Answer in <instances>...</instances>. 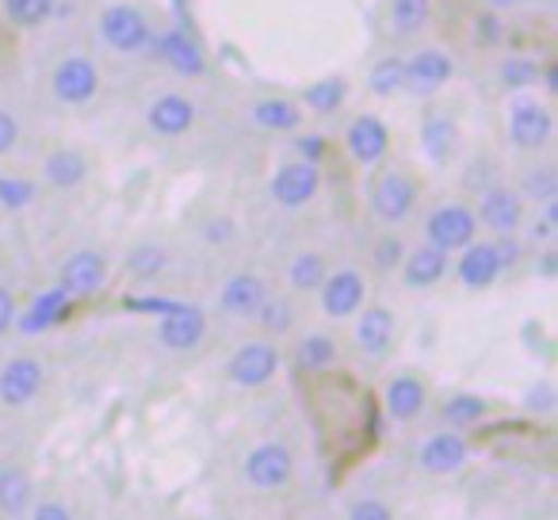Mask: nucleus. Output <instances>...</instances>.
<instances>
[{"mask_svg": "<svg viewBox=\"0 0 558 520\" xmlns=\"http://www.w3.org/2000/svg\"><path fill=\"white\" fill-rule=\"evenodd\" d=\"M279 375V349L268 337H248L226 360V379L241 390H260Z\"/></svg>", "mask_w": 558, "mask_h": 520, "instance_id": "obj_1", "label": "nucleus"}, {"mask_svg": "<svg viewBox=\"0 0 558 520\" xmlns=\"http://www.w3.org/2000/svg\"><path fill=\"white\" fill-rule=\"evenodd\" d=\"M295 479V451L279 440L256 444L245 456V482L260 494H276V489H288Z\"/></svg>", "mask_w": 558, "mask_h": 520, "instance_id": "obj_2", "label": "nucleus"}, {"mask_svg": "<svg viewBox=\"0 0 558 520\" xmlns=\"http://www.w3.org/2000/svg\"><path fill=\"white\" fill-rule=\"evenodd\" d=\"M555 138V116L547 111V104H539L535 96H517L509 108V142L520 154H535V149L550 146Z\"/></svg>", "mask_w": 558, "mask_h": 520, "instance_id": "obj_3", "label": "nucleus"}, {"mask_svg": "<svg viewBox=\"0 0 558 520\" xmlns=\"http://www.w3.org/2000/svg\"><path fill=\"white\" fill-rule=\"evenodd\" d=\"M478 238V218L466 203H440V207L428 210L425 218V241L444 253H456V249H466Z\"/></svg>", "mask_w": 558, "mask_h": 520, "instance_id": "obj_4", "label": "nucleus"}, {"mask_svg": "<svg viewBox=\"0 0 558 520\" xmlns=\"http://www.w3.org/2000/svg\"><path fill=\"white\" fill-rule=\"evenodd\" d=\"M100 39L108 43L116 55H142L154 43V27L131 4H108L100 16Z\"/></svg>", "mask_w": 558, "mask_h": 520, "instance_id": "obj_5", "label": "nucleus"}, {"mask_svg": "<svg viewBox=\"0 0 558 520\" xmlns=\"http://www.w3.org/2000/svg\"><path fill=\"white\" fill-rule=\"evenodd\" d=\"M50 93H54L58 104L65 108H85V104L96 100L100 93V70H96L93 58L85 55H70L54 65V77H50Z\"/></svg>", "mask_w": 558, "mask_h": 520, "instance_id": "obj_6", "label": "nucleus"}, {"mask_svg": "<svg viewBox=\"0 0 558 520\" xmlns=\"http://www.w3.org/2000/svg\"><path fill=\"white\" fill-rule=\"evenodd\" d=\"M413 207H417V184H413L410 172L387 169L372 184V215L383 226H402L413 215Z\"/></svg>", "mask_w": 558, "mask_h": 520, "instance_id": "obj_7", "label": "nucleus"}, {"mask_svg": "<svg viewBox=\"0 0 558 520\" xmlns=\"http://www.w3.org/2000/svg\"><path fill=\"white\" fill-rule=\"evenodd\" d=\"M471 210L478 218V226H486L497 238H517L520 226H524V199L517 195V188H505V184L482 188L478 207Z\"/></svg>", "mask_w": 558, "mask_h": 520, "instance_id": "obj_8", "label": "nucleus"}, {"mask_svg": "<svg viewBox=\"0 0 558 520\" xmlns=\"http://www.w3.org/2000/svg\"><path fill=\"white\" fill-rule=\"evenodd\" d=\"M322 188V172L314 161H303V157H295V161H283L276 172H271V199L279 203V207L288 210H299L306 207V203H314V195H318Z\"/></svg>", "mask_w": 558, "mask_h": 520, "instance_id": "obj_9", "label": "nucleus"}, {"mask_svg": "<svg viewBox=\"0 0 558 520\" xmlns=\"http://www.w3.org/2000/svg\"><path fill=\"white\" fill-rule=\"evenodd\" d=\"M154 337L165 352H192V349H199L203 337H207V314H203V306L177 303L157 322Z\"/></svg>", "mask_w": 558, "mask_h": 520, "instance_id": "obj_10", "label": "nucleus"}, {"mask_svg": "<svg viewBox=\"0 0 558 520\" xmlns=\"http://www.w3.org/2000/svg\"><path fill=\"white\" fill-rule=\"evenodd\" d=\"M318 299H322V314H326V318H333V322L356 318V311L367 299L364 273H356V268H337L318 288Z\"/></svg>", "mask_w": 558, "mask_h": 520, "instance_id": "obj_11", "label": "nucleus"}, {"mask_svg": "<svg viewBox=\"0 0 558 520\" xmlns=\"http://www.w3.org/2000/svg\"><path fill=\"white\" fill-rule=\"evenodd\" d=\"M104 283H108V261H104V253H96V249H77V253H70L62 273H58V288L70 299L100 295Z\"/></svg>", "mask_w": 558, "mask_h": 520, "instance_id": "obj_12", "label": "nucleus"}, {"mask_svg": "<svg viewBox=\"0 0 558 520\" xmlns=\"http://www.w3.org/2000/svg\"><path fill=\"white\" fill-rule=\"evenodd\" d=\"M466 456H471L466 436L459 433V428H440V433L425 436V444H421V451H417V463L425 474H440V479H448V474L463 471Z\"/></svg>", "mask_w": 558, "mask_h": 520, "instance_id": "obj_13", "label": "nucleus"}, {"mask_svg": "<svg viewBox=\"0 0 558 520\" xmlns=\"http://www.w3.org/2000/svg\"><path fill=\"white\" fill-rule=\"evenodd\" d=\"M195 100L184 93H161L149 100L146 108V126L157 134V138H184L195 126Z\"/></svg>", "mask_w": 558, "mask_h": 520, "instance_id": "obj_14", "label": "nucleus"}, {"mask_svg": "<svg viewBox=\"0 0 558 520\" xmlns=\"http://www.w3.org/2000/svg\"><path fill=\"white\" fill-rule=\"evenodd\" d=\"M43 364L35 356H12L9 364L0 367V406L9 410H24L27 402H35V395L43 390Z\"/></svg>", "mask_w": 558, "mask_h": 520, "instance_id": "obj_15", "label": "nucleus"}, {"mask_svg": "<svg viewBox=\"0 0 558 520\" xmlns=\"http://www.w3.org/2000/svg\"><path fill=\"white\" fill-rule=\"evenodd\" d=\"M505 265H501V253H497L494 241H478L474 238L471 245L459 253L456 261V280L463 283L466 291H486L501 280Z\"/></svg>", "mask_w": 558, "mask_h": 520, "instance_id": "obj_16", "label": "nucleus"}, {"mask_svg": "<svg viewBox=\"0 0 558 520\" xmlns=\"http://www.w3.org/2000/svg\"><path fill=\"white\" fill-rule=\"evenodd\" d=\"M149 47L157 50V58H161L165 65H169L177 77H203L207 73V55H203V47L192 39V35L177 32V27H169V32L154 35V43Z\"/></svg>", "mask_w": 558, "mask_h": 520, "instance_id": "obj_17", "label": "nucleus"}, {"mask_svg": "<svg viewBox=\"0 0 558 520\" xmlns=\"http://www.w3.org/2000/svg\"><path fill=\"white\" fill-rule=\"evenodd\" d=\"M344 146H349L352 161L364 165V169H375L383 157L390 154V131L379 116H356L344 131Z\"/></svg>", "mask_w": 558, "mask_h": 520, "instance_id": "obj_18", "label": "nucleus"}, {"mask_svg": "<svg viewBox=\"0 0 558 520\" xmlns=\"http://www.w3.org/2000/svg\"><path fill=\"white\" fill-rule=\"evenodd\" d=\"M402 62H405V88H410V93H417V96L440 93V88L451 81V73H456V62H451V58L444 55V50H436V47L417 50V55L402 58Z\"/></svg>", "mask_w": 558, "mask_h": 520, "instance_id": "obj_19", "label": "nucleus"}, {"mask_svg": "<svg viewBox=\"0 0 558 520\" xmlns=\"http://www.w3.org/2000/svg\"><path fill=\"white\" fill-rule=\"evenodd\" d=\"M383 406H387L390 418L402 421V425L417 421L421 413L428 410L425 379H421V375H413V372H398L395 379L387 383V390H383Z\"/></svg>", "mask_w": 558, "mask_h": 520, "instance_id": "obj_20", "label": "nucleus"}, {"mask_svg": "<svg viewBox=\"0 0 558 520\" xmlns=\"http://www.w3.org/2000/svg\"><path fill=\"white\" fill-rule=\"evenodd\" d=\"M402 283L410 291H428V288H436V283L448 276V268H451V261H448V253L444 249H436V245H417V249H405V256H402Z\"/></svg>", "mask_w": 558, "mask_h": 520, "instance_id": "obj_21", "label": "nucleus"}, {"mask_svg": "<svg viewBox=\"0 0 558 520\" xmlns=\"http://www.w3.org/2000/svg\"><path fill=\"white\" fill-rule=\"evenodd\" d=\"M264 299H268V283L256 273H233L230 280L222 283V291H218V306H222V314H230V318H256Z\"/></svg>", "mask_w": 558, "mask_h": 520, "instance_id": "obj_22", "label": "nucleus"}, {"mask_svg": "<svg viewBox=\"0 0 558 520\" xmlns=\"http://www.w3.org/2000/svg\"><path fill=\"white\" fill-rule=\"evenodd\" d=\"M395 334H398V322L387 306H360L356 311V344L364 356L379 360L390 352L395 344Z\"/></svg>", "mask_w": 558, "mask_h": 520, "instance_id": "obj_23", "label": "nucleus"}, {"mask_svg": "<svg viewBox=\"0 0 558 520\" xmlns=\"http://www.w3.org/2000/svg\"><path fill=\"white\" fill-rule=\"evenodd\" d=\"M43 180H47L50 188H58V192H73V188H81L88 180V161L81 149H50L47 161H43Z\"/></svg>", "mask_w": 558, "mask_h": 520, "instance_id": "obj_24", "label": "nucleus"}, {"mask_svg": "<svg viewBox=\"0 0 558 520\" xmlns=\"http://www.w3.org/2000/svg\"><path fill=\"white\" fill-rule=\"evenodd\" d=\"M35 505V482L20 463H0V512L24 517Z\"/></svg>", "mask_w": 558, "mask_h": 520, "instance_id": "obj_25", "label": "nucleus"}, {"mask_svg": "<svg viewBox=\"0 0 558 520\" xmlns=\"http://www.w3.org/2000/svg\"><path fill=\"white\" fill-rule=\"evenodd\" d=\"M70 303L73 299L65 295L62 288H47L43 295H35V303L27 306V314H16V326L24 334H43V329L58 326V322L70 314Z\"/></svg>", "mask_w": 558, "mask_h": 520, "instance_id": "obj_26", "label": "nucleus"}, {"mask_svg": "<svg viewBox=\"0 0 558 520\" xmlns=\"http://www.w3.org/2000/svg\"><path fill=\"white\" fill-rule=\"evenodd\" d=\"M337 356H341V349H337V341L329 334H306L303 341L295 344V367L303 375L333 372Z\"/></svg>", "mask_w": 558, "mask_h": 520, "instance_id": "obj_27", "label": "nucleus"}, {"mask_svg": "<svg viewBox=\"0 0 558 520\" xmlns=\"http://www.w3.org/2000/svg\"><path fill=\"white\" fill-rule=\"evenodd\" d=\"M459 146V131L448 116H428L425 126H421V149L433 165H448L456 157Z\"/></svg>", "mask_w": 558, "mask_h": 520, "instance_id": "obj_28", "label": "nucleus"}, {"mask_svg": "<svg viewBox=\"0 0 558 520\" xmlns=\"http://www.w3.org/2000/svg\"><path fill=\"white\" fill-rule=\"evenodd\" d=\"M326 276H329L326 253H318V249H303V253L291 256L288 283H291V291H299V295H314V291L326 283Z\"/></svg>", "mask_w": 558, "mask_h": 520, "instance_id": "obj_29", "label": "nucleus"}, {"mask_svg": "<svg viewBox=\"0 0 558 520\" xmlns=\"http://www.w3.org/2000/svg\"><path fill=\"white\" fill-rule=\"evenodd\" d=\"M517 195L527 203H555L558 199V172L555 165L539 161V165H527L524 172H520V184H517Z\"/></svg>", "mask_w": 558, "mask_h": 520, "instance_id": "obj_30", "label": "nucleus"}, {"mask_svg": "<svg viewBox=\"0 0 558 520\" xmlns=\"http://www.w3.org/2000/svg\"><path fill=\"white\" fill-rule=\"evenodd\" d=\"M344 96H349V81L322 77L303 93V104H306V111H314V116H337V111L344 108Z\"/></svg>", "mask_w": 558, "mask_h": 520, "instance_id": "obj_31", "label": "nucleus"}, {"mask_svg": "<svg viewBox=\"0 0 558 520\" xmlns=\"http://www.w3.org/2000/svg\"><path fill=\"white\" fill-rule=\"evenodd\" d=\"M428 16H433V0H390V27L402 39L425 32Z\"/></svg>", "mask_w": 558, "mask_h": 520, "instance_id": "obj_32", "label": "nucleus"}, {"mask_svg": "<svg viewBox=\"0 0 558 520\" xmlns=\"http://www.w3.org/2000/svg\"><path fill=\"white\" fill-rule=\"evenodd\" d=\"M248 119H253L256 126H264V131H299L303 111L291 100H260V104H253Z\"/></svg>", "mask_w": 558, "mask_h": 520, "instance_id": "obj_33", "label": "nucleus"}, {"mask_svg": "<svg viewBox=\"0 0 558 520\" xmlns=\"http://www.w3.org/2000/svg\"><path fill=\"white\" fill-rule=\"evenodd\" d=\"M123 265L134 280H154V276H161L165 268H169V249L157 245V241H142V245H134L131 253H126Z\"/></svg>", "mask_w": 558, "mask_h": 520, "instance_id": "obj_34", "label": "nucleus"}, {"mask_svg": "<svg viewBox=\"0 0 558 520\" xmlns=\"http://www.w3.org/2000/svg\"><path fill=\"white\" fill-rule=\"evenodd\" d=\"M367 88H372L375 96H398L405 88V62L402 58H379V62L372 65V73H367Z\"/></svg>", "mask_w": 558, "mask_h": 520, "instance_id": "obj_35", "label": "nucleus"}, {"mask_svg": "<svg viewBox=\"0 0 558 520\" xmlns=\"http://www.w3.org/2000/svg\"><path fill=\"white\" fill-rule=\"evenodd\" d=\"M256 322H260V329L268 337H283V334H291V326H295V306H291L288 299L268 295L260 303V311H256Z\"/></svg>", "mask_w": 558, "mask_h": 520, "instance_id": "obj_36", "label": "nucleus"}, {"mask_svg": "<svg viewBox=\"0 0 558 520\" xmlns=\"http://www.w3.org/2000/svg\"><path fill=\"white\" fill-rule=\"evenodd\" d=\"M58 0H4V16L16 27H43L54 16Z\"/></svg>", "mask_w": 558, "mask_h": 520, "instance_id": "obj_37", "label": "nucleus"}, {"mask_svg": "<svg viewBox=\"0 0 558 520\" xmlns=\"http://www.w3.org/2000/svg\"><path fill=\"white\" fill-rule=\"evenodd\" d=\"M489 406L482 402L478 395H451L448 402L440 406L444 421H448L451 428H466V425H478L482 418H486Z\"/></svg>", "mask_w": 558, "mask_h": 520, "instance_id": "obj_38", "label": "nucleus"}, {"mask_svg": "<svg viewBox=\"0 0 558 520\" xmlns=\"http://www.w3.org/2000/svg\"><path fill=\"white\" fill-rule=\"evenodd\" d=\"M39 199V184L27 177H0V207L4 210H24Z\"/></svg>", "mask_w": 558, "mask_h": 520, "instance_id": "obj_39", "label": "nucleus"}, {"mask_svg": "<svg viewBox=\"0 0 558 520\" xmlns=\"http://www.w3.org/2000/svg\"><path fill=\"white\" fill-rule=\"evenodd\" d=\"M497 77H501L505 88H517V93H527V88L539 81V65L532 62V58H505L501 65H497Z\"/></svg>", "mask_w": 558, "mask_h": 520, "instance_id": "obj_40", "label": "nucleus"}, {"mask_svg": "<svg viewBox=\"0 0 558 520\" xmlns=\"http://www.w3.org/2000/svg\"><path fill=\"white\" fill-rule=\"evenodd\" d=\"M402 256H405V241L398 238V233H383V238H375L372 261H375L379 273H395V268L402 265Z\"/></svg>", "mask_w": 558, "mask_h": 520, "instance_id": "obj_41", "label": "nucleus"}, {"mask_svg": "<svg viewBox=\"0 0 558 520\" xmlns=\"http://www.w3.org/2000/svg\"><path fill=\"white\" fill-rule=\"evenodd\" d=\"M349 520H395V509L383 497H356L349 505Z\"/></svg>", "mask_w": 558, "mask_h": 520, "instance_id": "obj_42", "label": "nucleus"}, {"mask_svg": "<svg viewBox=\"0 0 558 520\" xmlns=\"http://www.w3.org/2000/svg\"><path fill=\"white\" fill-rule=\"evenodd\" d=\"M555 233H558V199L543 203V215L535 218V226H527V238H535V241H550Z\"/></svg>", "mask_w": 558, "mask_h": 520, "instance_id": "obj_43", "label": "nucleus"}, {"mask_svg": "<svg viewBox=\"0 0 558 520\" xmlns=\"http://www.w3.org/2000/svg\"><path fill=\"white\" fill-rule=\"evenodd\" d=\"M16 142H20V119L12 116V111L0 108V157L12 154V149H16Z\"/></svg>", "mask_w": 558, "mask_h": 520, "instance_id": "obj_44", "label": "nucleus"}, {"mask_svg": "<svg viewBox=\"0 0 558 520\" xmlns=\"http://www.w3.org/2000/svg\"><path fill=\"white\" fill-rule=\"evenodd\" d=\"M16 295H12L9 288H4V283H0V337L9 334L12 326H16Z\"/></svg>", "mask_w": 558, "mask_h": 520, "instance_id": "obj_45", "label": "nucleus"}, {"mask_svg": "<svg viewBox=\"0 0 558 520\" xmlns=\"http://www.w3.org/2000/svg\"><path fill=\"white\" fill-rule=\"evenodd\" d=\"M32 520H73V512L65 509L62 501H39V505H32Z\"/></svg>", "mask_w": 558, "mask_h": 520, "instance_id": "obj_46", "label": "nucleus"}, {"mask_svg": "<svg viewBox=\"0 0 558 520\" xmlns=\"http://www.w3.org/2000/svg\"><path fill=\"white\" fill-rule=\"evenodd\" d=\"M203 233H207V241H233V222L230 218H210L207 226H203Z\"/></svg>", "mask_w": 558, "mask_h": 520, "instance_id": "obj_47", "label": "nucleus"}, {"mask_svg": "<svg viewBox=\"0 0 558 520\" xmlns=\"http://www.w3.org/2000/svg\"><path fill=\"white\" fill-rule=\"evenodd\" d=\"M524 402L532 406V410H543V413H547V410H550V402H555V395H550L547 383H535V387L524 395Z\"/></svg>", "mask_w": 558, "mask_h": 520, "instance_id": "obj_48", "label": "nucleus"}, {"mask_svg": "<svg viewBox=\"0 0 558 520\" xmlns=\"http://www.w3.org/2000/svg\"><path fill=\"white\" fill-rule=\"evenodd\" d=\"M478 35H482V43H497V39H501V20H497V12H489V16H482Z\"/></svg>", "mask_w": 558, "mask_h": 520, "instance_id": "obj_49", "label": "nucleus"}, {"mask_svg": "<svg viewBox=\"0 0 558 520\" xmlns=\"http://www.w3.org/2000/svg\"><path fill=\"white\" fill-rule=\"evenodd\" d=\"M322 149H326V142H322V138H311V134H306V138H299V154H303V161L318 165Z\"/></svg>", "mask_w": 558, "mask_h": 520, "instance_id": "obj_50", "label": "nucleus"}, {"mask_svg": "<svg viewBox=\"0 0 558 520\" xmlns=\"http://www.w3.org/2000/svg\"><path fill=\"white\" fill-rule=\"evenodd\" d=\"M486 4H489L494 12H509V9H517L520 0H486Z\"/></svg>", "mask_w": 558, "mask_h": 520, "instance_id": "obj_51", "label": "nucleus"}]
</instances>
